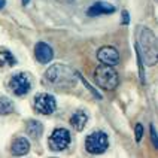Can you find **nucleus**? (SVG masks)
I'll use <instances>...</instances> for the list:
<instances>
[{
	"label": "nucleus",
	"mask_w": 158,
	"mask_h": 158,
	"mask_svg": "<svg viewBox=\"0 0 158 158\" xmlns=\"http://www.w3.org/2000/svg\"><path fill=\"white\" fill-rule=\"evenodd\" d=\"M115 6L110 3H105V2H97L94 5H91V8L87 10V14L89 17H98L103 14H114Z\"/></svg>",
	"instance_id": "obj_10"
},
{
	"label": "nucleus",
	"mask_w": 158,
	"mask_h": 158,
	"mask_svg": "<svg viewBox=\"0 0 158 158\" xmlns=\"http://www.w3.org/2000/svg\"><path fill=\"white\" fill-rule=\"evenodd\" d=\"M26 131L28 136H31L33 139H37V137H40L42 136V133H44V127H42V124L39 123V121H35V119H30L26 125Z\"/></svg>",
	"instance_id": "obj_13"
},
{
	"label": "nucleus",
	"mask_w": 158,
	"mask_h": 158,
	"mask_svg": "<svg viewBox=\"0 0 158 158\" xmlns=\"http://www.w3.org/2000/svg\"><path fill=\"white\" fill-rule=\"evenodd\" d=\"M107 136L103 131H94L91 133L85 140V148L89 154H103L107 149Z\"/></svg>",
	"instance_id": "obj_4"
},
{
	"label": "nucleus",
	"mask_w": 158,
	"mask_h": 158,
	"mask_svg": "<svg viewBox=\"0 0 158 158\" xmlns=\"http://www.w3.org/2000/svg\"><path fill=\"white\" fill-rule=\"evenodd\" d=\"M35 55H36V58H37L39 63L46 64V63H49L54 58V51L48 44H45V42H37L35 46Z\"/></svg>",
	"instance_id": "obj_9"
},
{
	"label": "nucleus",
	"mask_w": 158,
	"mask_h": 158,
	"mask_svg": "<svg viewBox=\"0 0 158 158\" xmlns=\"http://www.w3.org/2000/svg\"><path fill=\"white\" fill-rule=\"evenodd\" d=\"M33 106H35L36 112H39L42 115H51L57 109V102H55V97L54 96L42 93V94H37L35 97Z\"/></svg>",
	"instance_id": "obj_7"
},
{
	"label": "nucleus",
	"mask_w": 158,
	"mask_h": 158,
	"mask_svg": "<svg viewBox=\"0 0 158 158\" xmlns=\"http://www.w3.org/2000/svg\"><path fill=\"white\" fill-rule=\"evenodd\" d=\"M9 88L15 96H26L31 89V81L27 73H17L9 79Z\"/></svg>",
	"instance_id": "obj_6"
},
{
	"label": "nucleus",
	"mask_w": 158,
	"mask_h": 158,
	"mask_svg": "<svg viewBox=\"0 0 158 158\" xmlns=\"http://www.w3.org/2000/svg\"><path fill=\"white\" fill-rule=\"evenodd\" d=\"M88 123V115L84 112V110H76L75 114L72 115L70 118V124L72 127L78 131H82L85 128V124Z\"/></svg>",
	"instance_id": "obj_11"
},
{
	"label": "nucleus",
	"mask_w": 158,
	"mask_h": 158,
	"mask_svg": "<svg viewBox=\"0 0 158 158\" xmlns=\"http://www.w3.org/2000/svg\"><path fill=\"white\" fill-rule=\"evenodd\" d=\"M6 6V0H0V9H3Z\"/></svg>",
	"instance_id": "obj_19"
},
{
	"label": "nucleus",
	"mask_w": 158,
	"mask_h": 158,
	"mask_svg": "<svg viewBox=\"0 0 158 158\" xmlns=\"http://www.w3.org/2000/svg\"><path fill=\"white\" fill-rule=\"evenodd\" d=\"M14 112V105L8 97H0V115H8Z\"/></svg>",
	"instance_id": "obj_15"
},
{
	"label": "nucleus",
	"mask_w": 158,
	"mask_h": 158,
	"mask_svg": "<svg viewBox=\"0 0 158 158\" xmlns=\"http://www.w3.org/2000/svg\"><path fill=\"white\" fill-rule=\"evenodd\" d=\"M48 145L55 152L64 151L70 145V131L66 130V128H55L52 131V134L49 136Z\"/></svg>",
	"instance_id": "obj_5"
},
{
	"label": "nucleus",
	"mask_w": 158,
	"mask_h": 158,
	"mask_svg": "<svg viewBox=\"0 0 158 158\" xmlns=\"http://www.w3.org/2000/svg\"><path fill=\"white\" fill-rule=\"evenodd\" d=\"M151 140H152V145L158 148V137H157V133H155V127L151 125Z\"/></svg>",
	"instance_id": "obj_17"
},
{
	"label": "nucleus",
	"mask_w": 158,
	"mask_h": 158,
	"mask_svg": "<svg viewBox=\"0 0 158 158\" xmlns=\"http://www.w3.org/2000/svg\"><path fill=\"white\" fill-rule=\"evenodd\" d=\"M137 44L136 49L140 55L142 63H146L148 66H155L158 58V45L157 37L148 27H137Z\"/></svg>",
	"instance_id": "obj_1"
},
{
	"label": "nucleus",
	"mask_w": 158,
	"mask_h": 158,
	"mask_svg": "<svg viewBox=\"0 0 158 158\" xmlns=\"http://www.w3.org/2000/svg\"><path fill=\"white\" fill-rule=\"evenodd\" d=\"M123 15H124V24H127L128 23V12H124Z\"/></svg>",
	"instance_id": "obj_18"
},
{
	"label": "nucleus",
	"mask_w": 158,
	"mask_h": 158,
	"mask_svg": "<svg viewBox=\"0 0 158 158\" xmlns=\"http://www.w3.org/2000/svg\"><path fill=\"white\" fill-rule=\"evenodd\" d=\"M17 63L15 57L8 49H0V64L2 66H14Z\"/></svg>",
	"instance_id": "obj_14"
},
{
	"label": "nucleus",
	"mask_w": 158,
	"mask_h": 158,
	"mask_svg": "<svg viewBox=\"0 0 158 158\" xmlns=\"http://www.w3.org/2000/svg\"><path fill=\"white\" fill-rule=\"evenodd\" d=\"M94 79L97 85L105 89H115L119 84L118 72L114 69V66H107V64H102L97 67L94 72Z\"/></svg>",
	"instance_id": "obj_3"
},
{
	"label": "nucleus",
	"mask_w": 158,
	"mask_h": 158,
	"mask_svg": "<svg viewBox=\"0 0 158 158\" xmlns=\"http://www.w3.org/2000/svg\"><path fill=\"white\" fill-rule=\"evenodd\" d=\"M136 140L137 142H140L142 140V137H143V125L142 124H136Z\"/></svg>",
	"instance_id": "obj_16"
},
{
	"label": "nucleus",
	"mask_w": 158,
	"mask_h": 158,
	"mask_svg": "<svg viewBox=\"0 0 158 158\" xmlns=\"http://www.w3.org/2000/svg\"><path fill=\"white\" fill-rule=\"evenodd\" d=\"M21 2H23V5H28V2H30V0H21Z\"/></svg>",
	"instance_id": "obj_20"
},
{
	"label": "nucleus",
	"mask_w": 158,
	"mask_h": 158,
	"mask_svg": "<svg viewBox=\"0 0 158 158\" xmlns=\"http://www.w3.org/2000/svg\"><path fill=\"white\" fill-rule=\"evenodd\" d=\"M44 84L55 87V89L70 87V85L75 84V73L66 66L55 64L49 70H46L44 76Z\"/></svg>",
	"instance_id": "obj_2"
},
{
	"label": "nucleus",
	"mask_w": 158,
	"mask_h": 158,
	"mask_svg": "<svg viewBox=\"0 0 158 158\" xmlns=\"http://www.w3.org/2000/svg\"><path fill=\"white\" fill-rule=\"evenodd\" d=\"M97 58L103 64L107 66H115L119 63V52L118 49L114 46H102L98 51H97Z\"/></svg>",
	"instance_id": "obj_8"
},
{
	"label": "nucleus",
	"mask_w": 158,
	"mask_h": 158,
	"mask_svg": "<svg viewBox=\"0 0 158 158\" xmlns=\"http://www.w3.org/2000/svg\"><path fill=\"white\" fill-rule=\"evenodd\" d=\"M30 151V142L26 137H18L12 143V154L14 155H26Z\"/></svg>",
	"instance_id": "obj_12"
}]
</instances>
